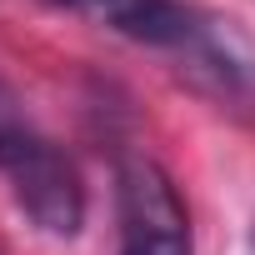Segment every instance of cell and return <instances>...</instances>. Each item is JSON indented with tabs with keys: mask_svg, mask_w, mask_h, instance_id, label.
Listing matches in <instances>:
<instances>
[{
	"mask_svg": "<svg viewBox=\"0 0 255 255\" xmlns=\"http://www.w3.org/2000/svg\"><path fill=\"white\" fill-rule=\"evenodd\" d=\"M0 175L10 180L20 210L45 235H75L85 225V190L75 165L40 130H30V120H15L0 130Z\"/></svg>",
	"mask_w": 255,
	"mask_h": 255,
	"instance_id": "obj_1",
	"label": "cell"
},
{
	"mask_svg": "<svg viewBox=\"0 0 255 255\" xmlns=\"http://www.w3.org/2000/svg\"><path fill=\"white\" fill-rule=\"evenodd\" d=\"M120 255H190V215L175 180L150 155H120Z\"/></svg>",
	"mask_w": 255,
	"mask_h": 255,
	"instance_id": "obj_2",
	"label": "cell"
},
{
	"mask_svg": "<svg viewBox=\"0 0 255 255\" xmlns=\"http://www.w3.org/2000/svg\"><path fill=\"white\" fill-rule=\"evenodd\" d=\"M115 30L145 45H185L200 35V20L180 0H125L115 10Z\"/></svg>",
	"mask_w": 255,
	"mask_h": 255,
	"instance_id": "obj_3",
	"label": "cell"
},
{
	"mask_svg": "<svg viewBox=\"0 0 255 255\" xmlns=\"http://www.w3.org/2000/svg\"><path fill=\"white\" fill-rule=\"evenodd\" d=\"M15 120H25V115L15 110V95H10L5 85H0V130H5V125H15Z\"/></svg>",
	"mask_w": 255,
	"mask_h": 255,
	"instance_id": "obj_4",
	"label": "cell"
},
{
	"mask_svg": "<svg viewBox=\"0 0 255 255\" xmlns=\"http://www.w3.org/2000/svg\"><path fill=\"white\" fill-rule=\"evenodd\" d=\"M60 5H80V0H60Z\"/></svg>",
	"mask_w": 255,
	"mask_h": 255,
	"instance_id": "obj_5",
	"label": "cell"
}]
</instances>
